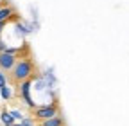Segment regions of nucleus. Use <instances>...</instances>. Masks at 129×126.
Segmentation results:
<instances>
[{
    "instance_id": "ddd939ff",
    "label": "nucleus",
    "mask_w": 129,
    "mask_h": 126,
    "mask_svg": "<svg viewBox=\"0 0 129 126\" xmlns=\"http://www.w3.org/2000/svg\"><path fill=\"white\" fill-rule=\"evenodd\" d=\"M2 2H4V0H0V4H2Z\"/></svg>"
},
{
    "instance_id": "4468645a",
    "label": "nucleus",
    "mask_w": 129,
    "mask_h": 126,
    "mask_svg": "<svg viewBox=\"0 0 129 126\" xmlns=\"http://www.w3.org/2000/svg\"><path fill=\"white\" fill-rule=\"evenodd\" d=\"M0 7H2V4H0Z\"/></svg>"
},
{
    "instance_id": "9b49d317",
    "label": "nucleus",
    "mask_w": 129,
    "mask_h": 126,
    "mask_svg": "<svg viewBox=\"0 0 129 126\" xmlns=\"http://www.w3.org/2000/svg\"><path fill=\"white\" fill-rule=\"evenodd\" d=\"M6 85H7V77H6V74H4V72H0V88L6 87Z\"/></svg>"
},
{
    "instance_id": "39448f33",
    "label": "nucleus",
    "mask_w": 129,
    "mask_h": 126,
    "mask_svg": "<svg viewBox=\"0 0 129 126\" xmlns=\"http://www.w3.org/2000/svg\"><path fill=\"white\" fill-rule=\"evenodd\" d=\"M13 14H14V11H13V7H9V6H2V7H0V22H7L11 16H13Z\"/></svg>"
},
{
    "instance_id": "7ed1b4c3",
    "label": "nucleus",
    "mask_w": 129,
    "mask_h": 126,
    "mask_svg": "<svg viewBox=\"0 0 129 126\" xmlns=\"http://www.w3.org/2000/svg\"><path fill=\"white\" fill-rule=\"evenodd\" d=\"M16 59H18V58H16V54L0 52V69H2V70H13Z\"/></svg>"
},
{
    "instance_id": "20e7f679",
    "label": "nucleus",
    "mask_w": 129,
    "mask_h": 126,
    "mask_svg": "<svg viewBox=\"0 0 129 126\" xmlns=\"http://www.w3.org/2000/svg\"><path fill=\"white\" fill-rule=\"evenodd\" d=\"M30 87H32V81H30V79L22 81V83H20V94H22V99H23L30 108H34V101H32V97H30Z\"/></svg>"
},
{
    "instance_id": "f257e3e1",
    "label": "nucleus",
    "mask_w": 129,
    "mask_h": 126,
    "mask_svg": "<svg viewBox=\"0 0 129 126\" xmlns=\"http://www.w3.org/2000/svg\"><path fill=\"white\" fill-rule=\"evenodd\" d=\"M32 72H34V65H32V61L27 59V58H22V59H16L14 67H13V77L16 81H27L30 79Z\"/></svg>"
},
{
    "instance_id": "f03ea898",
    "label": "nucleus",
    "mask_w": 129,
    "mask_h": 126,
    "mask_svg": "<svg viewBox=\"0 0 129 126\" xmlns=\"http://www.w3.org/2000/svg\"><path fill=\"white\" fill-rule=\"evenodd\" d=\"M57 115V108L56 104H45V106H40L36 108V117L41 119V121H47V119H52Z\"/></svg>"
},
{
    "instance_id": "423d86ee",
    "label": "nucleus",
    "mask_w": 129,
    "mask_h": 126,
    "mask_svg": "<svg viewBox=\"0 0 129 126\" xmlns=\"http://www.w3.org/2000/svg\"><path fill=\"white\" fill-rule=\"evenodd\" d=\"M41 126H63V121H61V117H52V119H47V121H43V124Z\"/></svg>"
},
{
    "instance_id": "9d476101",
    "label": "nucleus",
    "mask_w": 129,
    "mask_h": 126,
    "mask_svg": "<svg viewBox=\"0 0 129 126\" xmlns=\"http://www.w3.org/2000/svg\"><path fill=\"white\" fill-rule=\"evenodd\" d=\"M20 124H22V126H34V121H32V119H27V117H23V119L20 121Z\"/></svg>"
},
{
    "instance_id": "6e6552de",
    "label": "nucleus",
    "mask_w": 129,
    "mask_h": 126,
    "mask_svg": "<svg viewBox=\"0 0 129 126\" xmlns=\"http://www.w3.org/2000/svg\"><path fill=\"white\" fill-rule=\"evenodd\" d=\"M0 96H2V99H11L13 97V92H11V88L6 85V87H2V88H0Z\"/></svg>"
},
{
    "instance_id": "f8f14e48",
    "label": "nucleus",
    "mask_w": 129,
    "mask_h": 126,
    "mask_svg": "<svg viewBox=\"0 0 129 126\" xmlns=\"http://www.w3.org/2000/svg\"><path fill=\"white\" fill-rule=\"evenodd\" d=\"M13 126H22V124H20V122H18V124H16V122H14V124H13Z\"/></svg>"
},
{
    "instance_id": "0eeeda50",
    "label": "nucleus",
    "mask_w": 129,
    "mask_h": 126,
    "mask_svg": "<svg viewBox=\"0 0 129 126\" xmlns=\"http://www.w3.org/2000/svg\"><path fill=\"white\" fill-rule=\"evenodd\" d=\"M0 119H2V122H4L6 126H13V124H14V119L11 117L9 112H2V114H0Z\"/></svg>"
},
{
    "instance_id": "1a4fd4ad",
    "label": "nucleus",
    "mask_w": 129,
    "mask_h": 126,
    "mask_svg": "<svg viewBox=\"0 0 129 126\" xmlns=\"http://www.w3.org/2000/svg\"><path fill=\"white\" fill-rule=\"evenodd\" d=\"M9 114H11V117H13L14 121H22V119H23V114L20 112V110H11Z\"/></svg>"
}]
</instances>
